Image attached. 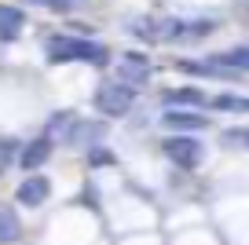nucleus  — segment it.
I'll list each match as a JSON object with an SVG mask.
<instances>
[{"mask_svg":"<svg viewBox=\"0 0 249 245\" xmlns=\"http://www.w3.org/2000/svg\"><path fill=\"white\" fill-rule=\"evenodd\" d=\"M44 62L48 66H70V62H81V66H110V48L99 44L92 37H81V33H52L44 37Z\"/></svg>","mask_w":249,"mask_h":245,"instance_id":"1","label":"nucleus"},{"mask_svg":"<svg viewBox=\"0 0 249 245\" xmlns=\"http://www.w3.org/2000/svg\"><path fill=\"white\" fill-rule=\"evenodd\" d=\"M158 44H191V40H205L216 22L213 18H176V15H154Z\"/></svg>","mask_w":249,"mask_h":245,"instance_id":"2","label":"nucleus"},{"mask_svg":"<svg viewBox=\"0 0 249 245\" xmlns=\"http://www.w3.org/2000/svg\"><path fill=\"white\" fill-rule=\"evenodd\" d=\"M136 92H140V88H132V85H124V81L114 77V81H103V85L95 88L92 106H95L99 117L117 121V117H128V110L136 106Z\"/></svg>","mask_w":249,"mask_h":245,"instance_id":"3","label":"nucleus"},{"mask_svg":"<svg viewBox=\"0 0 249 245\" xmlns=\"http://www.w3.org/2000/svg\"><path fill=\"white\" fill-rule=\"evenodd\" d=\"M161 154L176 165V169L191 172V169H198L205 161V143L198 136H191V132H172V136H165Z\"/></svg>","mask_w":249,"mask_h":245,"instance_id":"4","label":"nucleus"},{"mask_svg":"<svg viewBox=\"0 0 249 245\" xmlns=\"http://www.w3.org/2000/svg\"><path fill=\"white\" fill-rule=\"evenodd\" d=\"M103 136H107V124L103 121H88V117H73L70 128H66V136H62V146H77V150H92V146L103 143Z\"/></svg>","mask_w":249,"mask_h":245,"instance_id":"5","label":"nucleus"},{"mask_svg":"<svg viewBox=\"0 0 249 245\" xmlns=\"http://www.w3.org/2000/svg\"><path fill=\"white\" fill-rule=\"evenodd\" d=\"M150 77H154V62H150L143 52L117 55V81H124V85H132V88H143Z\"/></svg>","mask_w":249,"mask_h":245,"instance_id":"6","label":"nucleus"},{"mask_svg":"<svg viewBox=\"0 0 249 245\" xmlns=\"http://www.w3.org/2000/svg\"><path fill=\"white\" fill-rule=\"evenodd\" d=\"M55 146L59 143H55L52 136H37V139H30V143H22L18 146V158H15V169L18 172H40V165L55 154Z\"/></svg>","mask_w":249,"mask_h":245,"instance_id":"7","label":"nucleus"},{"mask_svg":"<svg viewBox=\"0 0 249 245\" xmlns=\"http://www.w3.org/2000/svg\"><path fill=\"white\" fill-rule=\"evenodd\" d=\"M48 198H52V179H48V176H40V172H30V176L18 179L15 201H18L22 209H40V205H48Z\"/></svg>","mask_w":249,"mask_h":245,"instance_id":"8","label":"nucleus"},{"mask_svg":"<svg viewBox=\"0 0 249 245\" xmlns=\"http://www.w3.org/2000/svg\"><path fill=\"white\" fill-rule=\"evenodd\" d=\"M161 121V128H169V132H202V128H209V117H202L198 110H191V106H165V114L158 117Z\"/></svg>","mask_w":249,"mask_h":245,"instance_id":"9","label":"nucleus"},{"mask_svg":"<svg viewBox=\"0 0 249 245\" xmlns=\"http://www.w3.org/2000/svg\"><path fill=\"white\" fill-rule=\"evenodd\" d=\"M26 30V11L22 8H11V4H0V44H11L18 40Z\"/></svg>","mask_w":249,"mask_h":245,"instance_id":"10","label":"nucleus"},{"mask_svg":"<svg viewBox=\"0 0 249 245\" xmlns=\"http://www.w3.org/2000/svg\"><path fill=\"white\" fill-rule=\"evenodd\" d=\"M161 103L165 106H191V110H198V106H205V92L202 88H195V85H183V88H165L161 92Z\"/></svg>","mask_w":249,"mask_h":245,"instance_id":"11","label":"nucleus"},{"mask_svg":"<svg viewBox=\"0 0 249 245\" xmlns=\"http://www.w3.org/2000/svg\"><path fill=\"white\" fill-rule=\"evenodd\" d=\"M183 73H191V77H213V81H227V77H234L227 66H220V62H213V59H179L176 62Z\"/></svg>","mask_w":249,"mask_h":245,"instance_id":"12","label":"nucleus"},{"mask_svg":"<svg viewBox=\"0 0 249 245\" xmlns=\"http://www.w3.org/2000/svg\"><path fill=\"white\" fill-rule=\"evenodd\" d=\"M22 242V220H18L15 205L0 201V245H18Z\"/></svg>","mask_w":249,"mask_h":245,"instance_id":"13","label":"nucleus"},{"mask_svg":"<svg viewBox=\"0 0 249 245\" xmlns=\"http://www.w3.org/2000/svg\"><path fill=\"white\" fill-rule=\"evenodd\" d=\"M213 62H220V66H227L231 73H249V44H234L227 48V52L220 55H209Z\"/></svg>","mask_w":249,"mask_h":245,"instance_id":"14","label":"nucleus"},{"mask_svg":"<svg viewBox=\"0 0 249 245\" xmlns=\"http://www.w3.org/2000/svg\"><path fill=\"white\" fill-rule=\"evenodd\" d=\"M213 110H227V114H249V99L246 95H234V92H220L209 99Z\"/></svg>","mask_w":249,"mask_h":245,"instance_id":"15","label":"nucleus"},{"mask_svg":"<svg viewBox=\"0 0 249 245\" xmlns=\"http://www.w3.org/2000/svg\"><path fill=\"white\" fill-rule=\"evenodd\" d=\"M73 110H55L52 117H48V124H44V136H52L55 143H62V136H66V128H70V121H73Z\"/></svg>","mask_w":249,"mask_h":245,"instance_id":"16","label":"nucleus"},{"mask_svg":"<svg viewBox=\"0 0 249 245\" xmlns=\"http://www.w3.org/2000/svg\"><path fill=\"white\" fill-rule=\"evenodd\" d=\"M85 158H88V165H92V169H114V165H117V154L110 150L107 143H99V146H92V150H85Z\"/></svg>","mask_w":249,"mask_h":245,"instance_id":"17","label":"nucleus"},{"mask_svg":"<svg viewBox=\"0 0 249 245\" xmlns=\"http://www.w3.org/2000/svg\"><path fill=\"white\" fill-rule=\"evenodd\" d=\"M220 143L231 146V150H249V128H227L220 136Z\"/></svg>","mask_w":249,"mask_h":245,"instance_id":"18","label":"nucleus"},{"mask_svg":"<svg viewBox=\"0 0 249 245\" xmlns=\"http://www.w3.org/2000/svg\"><path fill=\"white\" fill-rule=\"evenodd\" d=\"M18 139H11V136H4L0 139V172L8 169V165H15V158H18Z\"/></svg>","mask_w":249,"mask_h":245,"instance_id":"19","label":"nucleus"},{"mask_svg":"<svg viewBox=\"0 0 249 245\" xmlns=\"http://www.w3.org/2000/svg\"><path fill=\"white\" fill-rule=\"evenodd\" d=\"M22 4H33V8H48V11H59V15H66V11L77 8L81 0H22Z\"/></svg>","mask_w":249,"mask_h":245,"instance_id":"20","label":"nucleus"}]
</instances>
